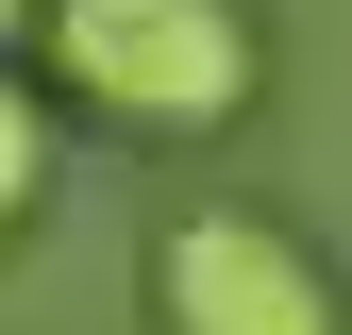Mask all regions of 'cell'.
Segmentation results:
<instances>
[{"mask_svg": "<svg viewBox=\"0 0 352 335\" xmlns=\"http://www.w3.org/2000/svg\"><path fill=\"white\" fill-rule=\"evenodd\" d=\"M34 201H51V117L0 101V218H34Z\"/></svg>", "mask_w": 352, "mask_h": 335, "instance_id": "3", "label": "cell"}, {"mask_svg": "<svg viewBox=\"0 0 352 335\" xmlns=\"http://www.w3.org/2000/svg\"><path fill=\"white\" fill-rule=\"evenodd\" d=\"M151 302H168V335H352V319H336V268H319L285 218H252V201L168 218Z\"/></svg>", "mask_w": 352, "mask_h": 335, "instance_id": "2", "label": "cell"}, {"mask_svg": "<svg viewBox=\"0 0 352 335\" xmlns=\"http://www.w3.org/2000/svg\"><path fill=\"white\" fill-rule=\"evenodd\" d=\"M0 17H17V34H34V17H51V0H0Z\"/></svg>", "mask_w": 352, "mask_h": 335, "instance_id": "4", "label": "cell"}, {"mask_svg": "<svg viewBox=\"0 0 352 335\" xmlns=\"http://www.w3.org/2000/svg\"><path fill=\"white\" fill-rule=\"evenodd\" d=\"M34 67L118 135H235L252 117V0H51Z\"/></svg>", "mask_w": 352, "mask_h": 335, "instance_id": "1", "label": "cell"}]
</instances>
